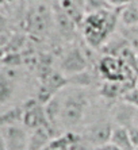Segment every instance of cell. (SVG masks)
Returning <instances> with one entry per match:
<instances>
[{
    "label": "cell",
    "mask_w": 138,
    "mask_h": 150,
    "mask_svg": "<svg viewBox=\"0 0 138 150\" xmlns=\"http://www.w3.org/2000/svg\"><path fill=\"white\" fill-rule=\"evenodd\" d=\"M88 99L83 92H69L64 98H61V108H60L58 122L65 127L77 126L84 116Z\"/></svg>",
    "instance_id": "1"
},
{
    "label": "cell",
    "mask_w": 138,
    "mask_h": 150,
    "mask_svg": "<svg viewBox=\"0 0 138 150\" xmlns=\"http://www.w3.org/2000/svg\"><path fill=\"white\" fill-rule=\"evenodd\" d=\"M114 26V15L110 11H99L84 18V34L91 45L99 46Z\"/></svg>",
    "instance_id": "2"
},
{
    "label": "cell",
    "mask_w": 138,
    "mask_h": 150,
    "mask_svg": "<svg viewBox=\"0 0 138 150\" xmlns=\"http://www.w3.org/2000/svg\"><path fill=\"white\" fill-rule=\"evenodd\" d=\"M52 26V12L43 1H35L27 15V28L34 35H45Z\"/></svg>",
    "instance_id": "3"
},
{
    "label": "cell",
    "mask_w": 138,
    "mask_h": 150,
    "mask_svg": "<svg viewBox=\"0 0 138 150\" xmlns=\"http://www.w3.org/2000/svg\"><path fill=\"white\" fill-rule=\"evenodd\" d=\"M23 125L31 130L41 127H52L45 112V105H42L37 99L27 100L23 105Z\"/></svg>",
    "instance_id": "4"
},
{
    "label": "cell",
    "mask_w": 138,
    "mask_h": 150,
    "mask_svg": "<svg viewBox=\"0 0 138 150\" xmlns=\"http://www.w3.org/2000/svg\"><path fill=\"white\" fill-rule=\"evenodd\" d=\"M30 135L27 131L16 126H1V145L7 150H27Z\"/></svg>",
    "instance_id": "5"
},
{
    "label": "cell",
    "mask_w": 138,
    "mask_h": 150,
    "mask_svg": "<svg viewBox=\"0 0 138 150\" xmlns=\"http://www.w3.org/2000/svg\"><path fill=\"white\" fill-rule=\"evenodd\" d=\"M112 131H114V127L111 123L100 120V122H96L87 127L85 138L91 145H93L95 147H99L111 142Z\"/></svg>",
    "instance_id": "6"
},
{
    "label": "cell",
    "mask_w": 138,
    "mask_h": 150,
    "mask_svg": "<svg viewBox=\"0 0 138 150\" xmlns=\"http://www.w3.org/2000/svg\"><path fill=\"white\" fill-rule=\"evenodd\" d=\"M87 58L83 54L81 49L79 47H73L70 49L64 57V61H62V70L65 73L69 74H80L85 72L87 69Z\"/></svg>",
    "instance_id": "7"
},
{
    "label": "cell",
    "mask_w": 138,
    "mask_h": 150,
    "mask_svg": "<svg viewBox=\"0 0 138 150\" xmlns=\"http://www.w3.org/2000/svg\"><path fill=\"white\" fill-rule=\"evenodd\" d=\"M123 65L124 64L122 61H119L118 58H115V57L106 56L100 61L99 69L108 81H122V83H124Z\"/></svg>",
    "instance_id": "8"
},
{
    "label": "cell",
    "mask_w": 138,
    "mask_h": 150,
    "mask_svg": "<svg viewBox=\"0 0 138 150\" xmlns=\"http://www.w3.org/2000/svg\"><path fill=\"white\" fill-rule=\"evenodd\" d=\"M111 142L117 145L118 147H121L122 150H134V146L130 141L129 137V131L127 127L124 126H117L114 127L112 131V137H111Z\"/></svg>",
    "instance_id": "9"
},
{
    "label": "cell",
    "mask_w": 138,
    "mask_h": 150,
    "mask_svg": "<svg viewBox=\"0 0 138 150\" xmlns=\"http://www.w3.org/2000/svg\"><path fill=\"white\" fill-rule=\"evenodd\" d=\"M55 25L58 27L60 33L62 35H65V37H70L76 30V23L61 8H58L57 12H55Z\"/></svg>",
    "instance_id": "10"
},
{
    "label": "cell",
    "mask_w": 138,
    "mask_h": 150,
    "mask_svg": "<svg viewBox=\"0 0 138 150\" xmlns=\"http://www.w3.org/2000/svg\"><path fill=\"white\" fill-rule=\"evenodd\" d=\"M121 21L127 27H135L138 25V3L131 1L121 10Z\"/></svg>",
    "instance_id": "11"
},
{
    "label": "cell",
    "mask_w": 138,
    "mask_h": 150,
    "mask_svg": "<svg viewBox=\"0 0 138 150\" xmlns=\"http://www.w3.org/2000/svg\"><path fill=\"white\" fill-rule=\"evenodd\" d=\"M127 91H130V89L124 88L122 81H106L103 84L102 89H100V93H102V96H104L107 99H115L119 95L123 96Z\"/></svg>",
    "instance_id": "12"
},
{
    "label": "cell",
    "mask_w": 138,
    "mask_h": 150,
    "mask_svg": "<svg viewBox=\"0 0 138 150\" xmlns=\"http://www.w3.org/2000/svg\"><path fill=\"white\" fill-rule=\"evenodd\" d=\"M60 8H61L75 23H80L83 21V12L77 6L75 0H60Z\"/></svg>",
    "instance_id": "13"
},
{
    "label": "cell",
    "mask_w": 138,
    "mask_h": 150,
    "mask_svg": "<svg viewBox=\"0 0 138 150\" xmlns=\"http://www.w3.org/2000/svg\"><path fill=\"white\" fill-rule=\"evenodd\" d=\"M23 123V107H15L1 114L0 123L1 126H16Z\"/></svg>",
    "instance_id": "14"
},
{
    "label": "cell",
    "mask_w": 138,
    "mask_h": 150,
    "mask_svg": "<svg viewBox=\"0 0 138 150\" xmlns=\"http://www.w3.org/2000/svg\"><path fill=\"white\" fill-rule=\"evenodd\" d=\"M12 91H14L12 81L1 77V80H0V101H1V104H6L10 100L12 96Z\"/></svg>",
    "instance_id": "15"
},
{
    "label": "cell",
    "mask_w": 138,
    "mask_h": 150,
    "mask_svg": "<svg viewBox=\"0 0 138 150\" xmlns=\"http://www.w3.org/2000/svg\"><path fill=\"white\" fill-rule=\"evenodd\" d=\"M122 99H123L124 103L138 108V88H131L130 91H127L122 96Z\"/></svg>",
    "instance_id": "16"
},
{
    "label": "cell",
    "mask_w": 138,
    "mask_h": 150,
    "mask_svg": "<svg viewBox=\"0 0 138 150\" xmlns=\"http://www.w3.org/2000/svg\"><path fill=\"white\" fill-rule=\"evenodd\" d=\"M135 27H137V26H135ZM135 27H130L129 34L126 35V38H127V41H129V45L134 50H138V30Z\"/></svg>",
    "instance_id": "17"
},
{
    "label": "cell",
    "mask_w": 138,
    "mask_h": 150,
    "mask_svg": "<svg viewBox=\"0 0 138 150\" xmlns=\"http://www.w3.org/2000/svg\"><path fill=\"white\" fill-rule=\"evenodd\" d=\"M127 131H129V137H130V141L133 143V146L138 147V126L134 125H130L127 127Z\"/></svg>",
    "instance_id": "18"
},
{
    "label": "cell",
    "mask_w": 138,
    "mask_h": 150,
    "mask_svg": "<svg viewBox=\"0 0 138 150\" xmlns=\"http://www.w3.org/2000/svg\"><path fill=\"white\" fill-rule=\"evenodd\" d=\"M95 150H122L121 147H118L117 145H114L112 142H108L103 146H99V147H95Z\"/></svg>",
    "instance_id": "19"
},
{
    "label": "cell",
    "mask_w": 138,
    "mask_h": 150,
    "mask_svg": "<svg viewBox=\"0 0 138 150\" xmlns=\"http://www.w3.org/2000/svg\"><path fill=\"white\" fill-rule=\"evenodd\" d=\"M108 3L111 6H126V4L131 3V0H108Z\"/></svg>",
    "instance_id": "20"
},
{
    "label": "cell",
    "mask_w": 138,
    "mask_h": 150,
    "mask_svg": "<svg viewBox=\"0 0 138 150\" xmlns=\"http://www.w3.org/2000/svg\"><path fill=\"white\" fill-rule=\"evenodd\" d=\"M33 1H43V0H33Z\"/></svg>",
    "instance_id": "21"
},
{
    "label": "cell",
    "mask_w": 138,
    "mask_h": 150,
    "mask_svg": "<svg viewBox=\"0 0 138 150\" xmlns=\"http://www.w3.org/2000/svg\"><path fill=\"white\" fill-rule=\"evenodd\" d=\"M135 88H138V81H137V87H135Z\"/></svg>",
    "instance_id": "22"
},
{
    "label": "cell",
    "mask_w": 138,
    "mask_h": 150,
    "mask_svg": "<svg viewBox=\"0 0 138 150\" xmlns=\"http://www.w3.org/2000/svg\"><path fill=\"white\" fill-rule=\"evenodd\" d=\"M134 150H138V147H135V149H134Z\"/></svg>",
    "instance_id": "23"
},
{
    "label": "cell",
    "mask_w": 138,
    "mask_h": 150,
    "mask_svg": "<svg viewBox=\"0 0 138 150\" xmlns=\"http://www.w3.org/2000/svg\"><path fill=\"white\" fill-rule=\"evenodd\" d=\"M10 1H11V0H10Z\"/></svg>",
    "instance_id": "24"
}]
</instances>
